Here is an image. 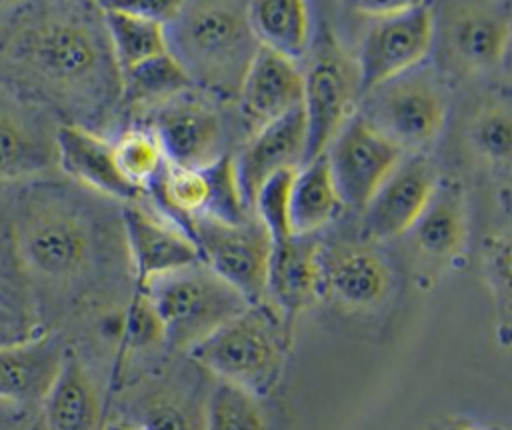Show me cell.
Returning a JSON list of instances; mask_svg holds the SVG:
<instances>
[{"label":"cell","instance_id":"obj_21","mask_svg":"<svg viewBox=\"0 0 512 430\" xmlns=\"http://www.w3.org/2000/svg\"><path fill=\"white\" fill-rule=\"evenodd\" d=\"M56 164L54 132L32 110V104L0 96V182L36 176Z\"/></svg>","mask_w":512,"mask_h":430},{"label":"cell","instance_id":"obj_32","mask_svg":"<svg viewBox=\"0 0 512 430\" xmlns=\"http://www.w3.org/2000/svg\"><path fill=\"white\" fill-rule=\"evenodd\" d=\"M138 424L144 430H202V412L178 396L154 394L144 402Z\"/></svg>","mask_w":512,"mask_h":430},{"label":"cell","instance_id":"obj_22","mask_svg":"<svg viewBox=\"0 0 512 430\" xmlns=\"http://www.w3.org/2000/svg\"><path fill=\"white\" fill-rule=\"evenodd\" d=\"M38 410L44 430H102L100 390L80 354L70 346Z\"/></svg>","mask_w":512,"mask_h":430},{"label":"cell","instance_id":"obj_3","mask_svg":"<svg viewBox=\"0 0 512 430\" xmlns=\"http://www.w3.org/2000/svg\"><path fill=\"white\" fill-rule=\"evenodd\" d=\"M168 54L192 86L220 98H238L242 78L260 42L246 2H180L164 24Z\"/></svg>","mask_w":512,"mask_h":430},{"label":"cell","instance_id":"obj_18","mask_svg":"<svg viewBox=\"0 0 512 430\" xmlns=\"http://www.w3.org/2000/svg\"><path fill=\"white\" fill-rule=\"evenodd\" d=\"M122 224L138 290L154 276L202 262L186 230L164 222L134 202L122 208Z\"/></svg>","mask_w":512,"mask_h":430},{"label":"cell","instance_id":"obj_12","mask_svg":"<svg viewBox=\"0 0 512 430\" xmlns=\"http://www.w3.org/2000/svg\"><path fill=\"white\" fill-rule=\"evenodd\" d=\"M150 132L172 166L206 168L226 156L224 126L216 108L184 94L156 108Z\"/></svg>","mask_w":512,"mask_h":430},{"label":"cell","instance_id":"obj_37","mask_svg":"<svg viewBox=\"0 0 512 430\" xmlns=\"http://www.w3.org/2000/svg\"><path fill=\"white\" fill-rule=\"evenodd\" d=\"M102 430H144L136 420H114L102 426Z\"/></svg>","mask_w":512,"mask_h":430},{"label":"cell","instance_id":"obj_2","mask_svg":"<svg viewBox=\"0 0 512 430\" xmlns=\"http://www.w3.org/2000/svg\"><path fill=\"white\" fill-rule=\"evenodd\" d=\"M8 250L36 302L38 290H68L86 280L102 238L90 210L64 186L26 184L10 212Z\"/></svg>","mask_w":512,"mask_h":430},{"label":"cell","instance_id":"obj_31","mask_svg":"<svg viewBox=\"0 0 512 430\" xmlns=\"http://www.w3.org/2000/svg\"><path fill=\"white\" fill-rule=\"evenodd\" d=\"M296 170L298 168L276 172L260 186L254 198L252 214H256V220L262 224L272 244L292 236L288 224V196Z\"/></svg>","mask_w":512,"mask_h":430},{"label":"cell","instance_id":"obj_38","mask_svg":"<svg viewBox=\"0 0 512 430\" xmlns=\"http://www.w3.org/2000/svg\"><path fill=\"white\" fill-rule=\"evenodd\" d=\"M446 430H474V428L468 426V424H452V426H448Z\"/></svg>","mask_w":512,"mask_h":430},{"label":"cell","instance_id":"obj_16","mask_svg":"<svg viewBox=\"0 0 512 430\" xmlns=\"http://www.w3.org/2000/svg\"><path fill=\"white\" fill-rule=\"evenodd\" d=\"M66 344L60 334L42 330L32 338L0 346V402L22 412L40 408L52 386Z\"/></svg>","mask_w":512,"mask_h":430},{"label":"cell","instance_id":"obj_5","mask_svg":"<svg viewBox=\"0 0 512 430\" xmlns=\"http://www.w3.org/2000/svg\"><path fill=\"white\" fill-rule=\"evenodd\" d=\"M140 292L160 320L164 342L188 352L250 306L202 262L154 276Z\"/></svg>","mask_w":512,"mask_h":430},{"label":"cell","instance_id":"obj_8","mask_svg":"<svg viewBox=\"0 0 512 430\" xmlns=\"http://www.w3.org/2000/svg\"><path fill=\"white\" fill-rule=\"evenodd\" d=\"M360 116L404 152L418 150L440 134L446 104L428 72L408 70L366 92Z\"/></svg>","mask_w":512,"mask_h":430},{"label":"cell","instance_id":"obj_7","mask_svg":"<svg viewBox=\"0 0 512 430\" xmlns=\"http://www.w3.org/2000/svg\"><path fill=\"white\" fill-rule=\"evenodd\" d=\"M188 228L202 264L228 282L250 306L266 304L272 242L256 218L232 224L212 216H194L188 218Z\"/></svg>","mask_w":512,"mask_h":430},{"label":"cell","instance_id":"obj_26","mask_svg":"<svg viewBox=\"0 0 512 430\" xmlns=\"http://www.w3.org/2000/svg\"><path fill=\"white\" fill-rule=\"evenodd\" d=\"M98 6L102 10L114 62L120 74L168 52L162 22L126 14L108 6L106 2H100Z\"/></svg>","mask_w":512,"mask_h":430},{"label":"cell","instance_id":"obj_4","mask_svg":"<svg viewBox=\"0 0 512 430\" xmlns=\"http://www.w3.org/2000/svg\"><path fill=\"white\" fill-rule=\"evenodd\" d=\"M286 328L268 304L248 306L190 350V358L216 380L258 398L268 394L282 368Z\"/></svg>","mask_w":512,"mask_h":430},{"label":"cell","instance_id":"obj_19","mask_svg":"<svg viewBox=\"0 0 512 430\" xmlns=\"http://www.w3.org/2000/svg\"><path fill=\"white\" fill-rule=\"evenodd\" d=\"M302 96L304 74L296 62L260 46L238 90L242 114L256 128H262L300 108Z\"/></svg>","mask_w":512,"mask_h":430},{"label":"cell","instance_id":"obj_17","mask_svg":"<svg viewBox=\"0 0 512 430\" xmlns=\"http://www.w3.org/2000/svg\"><path fill=\"white\" fill-rule=\"evenodd\" d=\"M318 248L310 236H290L272 244L266 272V304L280 318L286 332L294 318L320 298Z\"/></svg>","mask_w":512,"mask_h":430},{"label":"cell","instance_id":"obj_24","mask_svg":"<svg viewBox=\"0 0 512 430\" xmlns=\"http://www.w3.org/2000/svg\"><path fill=\"white\" fill-rule=\"evenodd\" d=\"M340 206L342 202L324 154L296 170L288 196V224L292 236L314 234L338 214Z\"/></svg>","mask_w":512,"mask_h":430},{"label":"cell","instance_id":"obj_25","mask_svg":"<svg viewBox=\"0 0 512 430\" xmlns=\"http://www.w3.org/2000/svg\"><path fill=\"white\" fill-rule=\"evenodd\" d=\"M250 26L260 42L290 60L308 44V8L300 0H258L248 4Z\"/></svg>","mask_w":512,"mask_h":430},{"label":"cell","instance_id":"obj_35","mask_svg":"<svg viewBox=\"0 0 512 430\" xmlns=\"http://www.w3.org/2000/svg\"><path fill=\"white\" fill-rule=\"evenodd\" d=\"M106 4L116 10H122L126 14L146 18V20H156L162 24H166L180 6V2H174V0H128V2L114 0V2H106Z\"/></svg>","mask_w":512,"mask_h":430},{"label":"cell","instance_id":"obj_23","mask_svg":"<svg viewBox=\"0 0 512 430\" xmlns=\"http://www.w3.org/2000/svg\"><path fill=\"white\" fill-rule=\"evenodd\" d=\"M408 234L420 254L452 258L466 240V210L460 190L452 184L434 186Z\"/></svg>","mask_w":512,"mask_h":430},{"label":"cell","instance_id":"obj_6","mask_svg":"<svg viewBox=\"0 0 512 430\" xmlns=\"http://www.w3.org/2000/svg\"><path fill=\"white\" fill-rule=\"evenodd\" d=\"M434 40V12L424 2H398L370 16L356 54L360 94L408 72L428 54Z\"/></svg>","mask_w":512,"mask_h":430},{"label":"cell","instance_id":"obj_36","mask_svg":"<svg viewBox=\"0 0 512 430\" xmlns=\"http://www.w3.org/2000/svg\"><path fill=\"white\" fill-rule=\"evenodd\" d=\"M26 412L0 402V430H24Z\"/></svg>","mask_w":512,"mask_h":430},{"label":"cell","instance_id":"obj_15","mask_svg":"<svg viewBox=\"0 0 512 430\" xmlns=\"http://www.w3.org/2000/svg\"><path fill=\"white\" fill-rule=\"evenodd\" d=\"M306 152V118L302 106L258 128L248 144L232 158L240 198L252 214L260 186L276 172L300 168Z\"/></svg>","mask_w":512,"mask_h":430},{"label":"cell","instance_id":"obj_14","mask_svg":"<svg viewBox=\"0 0 512 430\" xmlns=\"http://www.w3.org/2000/svg\"><path fill=\"white\" fill-rule=\"evenodd\" d=\"M434 186V172L424 156L402 158L364 206L362 234L368 240H390L406 234Z\"/></svg>","mask_w":512,"mask_h":430},{"label":"cell","instance_id":"obj_11","mask_svg":"<svg viewBox=\"0 0 512 430\" xmlns=\"http://www.w3.org/2000/svg\"><path fill=\"white\" fill-rule=\"evenodd\" d=\"M324 156L340 202L364 208L404 152L360 114H354L332 138Z\"/></svg>","mask_w":512,"mask_h":430},{"label":"cell","instance_id":"obj_13","mask_svg":"<svg viewBox=\"0 0 512 430\" xmlns=\"http://www.w3.org/2000/svg\"><path fill=\"white\" fill-rule=\"evenodd\" d=\"M320 296L348 310H370L390 290V268L368 244H334L318 248Z\"/></svg>","mask_w":512,"mask_h":430},{"label":"cell","instance_id":"obj_10","mask_svg":"<svg viewBox=\"0 0 512 430\" xmlns=\"http://www.w3.org/2000/svg\"><path fill=\"white\" fill-rule=\"evenodd\" d=\"M438 46L446 66L458 74H480L500 66L510 40V12L500 4H444Z\"/></svg>","mask_w":512,"mask_h":430},{"label":"cell","instance_id":"obj_1","mask_svg":"<svg viewBox=\"0 0 512 430\" xmlns=\"http://www.w3.org/2000/svg\"><path fill=\"white\" fill-rule=\"evenodd\" d=\"M0 82L86 128L120 98V72L96 4H34L0 28Z\"/></svg>","mask_w":512,"mask_h":430},{"label":"cell","instance_id":"obj_30","mask_svg":"<svg viewBox=\"0 0 512 430\" xmlns=\"http://www.w3.org/2000/svg\"><path fill=\"white\" fill-rule=\"evenodd\" d=\"M112 152L120 176L138 190L156 180L166 164L158 140L150 130H126L116 142H112Z\"/></svg>","mask_w":512,"mask_h":430},{"label":"cell","instance_id":"obj_33","mask_svg":"<svg viewBox=\"0 0 512 430\" xmlns=\"http://www.w3.org/2000/svg\"><path fill=\"white\" fill-rule=\"evenodd\" d=\"M476 150L492 162H508L512 146L510 114L504 108H486L478 114L470 130Z\"/></svg>","mask_w":512,"mask_h":430},{"label":"cell","instance_id":"obj_34","mask_svg":"<svg viewBox=\"0 0 512 430\" xmlns=\"http://www.w3.org/2000/svg\"><path fill=\"white\" fill-rule=\"evenodd\" d=\"M124 342L130 348L164 342L160 320H158L150 300L140 290H138L136 298L132 300V304L128 306L126 326H124Z\"/></svg>","mask_w":512,"mask_h":430},{"label":"cell","instance_id":"obj_20","mask_svg":"<svg viewBox=\"0 0 512 430\" xmlns=\"http://www.w3.org/2000/svg\"><path fill=\"white\" fill-rule=\"evenodd\" d=\"M56 164L78 184L126 204L134 202L142 190L126 182L114 162L112 142L90 128L60 124L54 130Z\"/></svg>","mask_w":512,"mask_h":430},{"label":"cell","instance_id":"obj_29","mask_svg":"<svg viewBox=\"0 0 512 430\" xmlns=\"http://www.w3.org/2000/svg\"><path fill=\"white\" fill-rule=\"evenodd\" d=\"M42 332L38 304L16 268L0 264V346Z\"/></svg>","mask_w":512,"mask_h":430},{"label":"cell","instance_id":"obj_9","mask_svg":"<svg viewBox=\"0 0 512 430\" xmlns=\"http://www.w3.org/2000/svg\"><path fill=\"white\" fill-rule=\"evenodd\" d=\"M358 94L360 86L354 60L342 52L330 34H322L304 74L302 110L306 118V152L302 164L326 152L332 138L352 116Z\"/></svg>","mask_w":512,"mask_h":430},{"label":"cell","instance_id":"obj_27","mask_svg":"<svg viewBox=\"0 0 512 430\" xmlns=\"http://www.w3.org/2000/svg\"><path fill=\"white\" fill-rule=\"evenodd\" d=\"M120 100L128 106L164 104L188 88L192 82L180 68V64L166 52L150 58L120 74Z\"/></svg>","mask_w":512,"mask_h":430},{"label":"cell","instance_id":"obj_28","mask_svg":"<svg viewBox=\"0 0 512 430\" xmlns=\"http://www.w3.org/2000/svg\"><path fill=\"white\" fill-rule=\"evenodd\" d=\"M202 430H268V418L256 394L214 378L202 410Z\"/></svg>","mask_w":512,"mask_h":430}]
</instances>
